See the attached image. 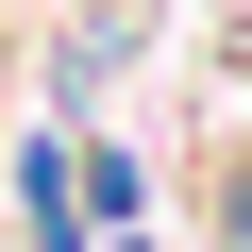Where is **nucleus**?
I'll return each instance as SVG.
<instances>
[{
	"instance_id": "nucleus-1",
	"label": "nucleus",
	"mask_w": 252,
	"mask_h": 252,
	"mask_svg": "<svg viewBox=\"0 0 252 252\" xmlns=\"http://www.w3.org/2000/svg\"><path fill=\"white\" fill-rule=\"evenodd\" d=\"M219 235H235V252H252V168H235V202H219Z\"/></svg>"
}]
</instances>
